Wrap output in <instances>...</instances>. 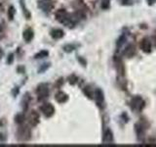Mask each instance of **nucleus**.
<instances>
[{
	"label": "nucleus",
	"mask_w": 156,
	"mask_h": 147,
	"mask_svg": "<svg viewBox=\"0 0 156 147\" xmlns=\"http://www.w3.org/2000/svg\"><path fill=\"white\" fill-rule=\"evenodd\" d=\"M130 105H131L132 110L136 111V112H140V111L144 110V108L145 106V102L140 96L136 95V96H134L133 98H132V100L130 102Z\"/></svg>",
	"instance_id": "1"
},
{
	"label": "nucleus",
	"mask_w": 156,
	"mask_h": 147,
	"mask_svg": "<svg viewBox=\"0 0 156 147\" xmlns=\"http://www.w3.org/2000/svg\"><path fill=\"white\" fill-rule=\"evenodd\" d=\"M40 109L44 114V116L47 118L53 116L54 112H55V108H54V106L52 104H50V103H45V104H43Z\"/></svg>",
	"instance_id": "2"
},
{
	"label": "nucleus",
	"mask_w": 156,
	"mask_h": 147,
	"mask_svg": "<svg viewBox=\"0 0 156 147\" xmlns=\"http://www.w3.org/2000/svg\"><path fill=\"white\" fill-rule=\"evenodd\" d=\"M36 93L38 95L39 99H44V98L48 97L49 95V88L46 85H40L36 89Z\"/></svg>",
	"instance_id": "3"
},
{
	"label": "nucleus",
	"mask_w": 156,
	"mask_h": 147,
	"mask_svg": "<svg viewBox=\"0 0 156 147\" xmlns=\"http://www.w3.org/2000/svg\"><path fill=\"white\" fill-rule=\"evenodd\" d=\"M140 49L143 50L144 53H150L151 52V47H152V44H151L150 39L147 37H144L143 40L140 41Z\"/></svg>",
	"instance_id": "4"
},
{
	"label": "nucleus",
	"mask_w": 156,
	"mask_h": 147,
	"mask_svg": "<svg viewBox=\"0 0 156 147\" xmlns=\"http://www.w3.org/2000/svg\"><path fill=\"white\" fill-rule=\"evenodd\" d=\"M135 130H136V134L138 135V138L139 139H141L144 136V134H145V127L143 124H136L135 125Z\"/></svg>",
	"instance_id": "5"
},
{
	"label": "nucleus",
	"mask_w": 156,
	"mask_h": 147,
	"mask_svg": "<svg viewBox=\"0 0 156 147\" xmlns=\"http://www.w3.org/2000/svg\"><path fill=\"white\" fill-rule=\"evenodd\" d=\"M39 7L44 11H50L53 7L52 0H41V1H39Z\"/></svg>",
	"instance_id": "6"
},
{
	"label": "nucleus",
	"mask_w": 156,
	"mask_h": 147,
	"mask_svg": "<svg viewBox=\"0 0 156 147\" xmlns=\"http://www.w3.org/2000/svg\"><path fill=\"white\" fill-rule=\"evenodd\" d=\"M95 97H96V100H97V103L98 105H102V103L105 101V95H104V92H102L101 89H97L95 91Z\"/></svg>",
	"instance_id": "7"
},
{
	"label": "nucleus",
	"mask_w": 156,
	"mask_h": 147,
	"mask_svg": "<svg viewBox=\"0 0 156 147\" xmlns=\"http://www.w3.org/2000/svg\"><path fill=\"white\" fill-rule=\"evenodd\" d=\"M113 142V134L110 130H106L104 135V143L105 144H110Z\"/></svg>",
	"instance_id": "8"
},
{
	"label": "nucleus",
	"mask_w": 156,
	"mask_h": 147,
	"mask_svg": "<svg viewBox=\"0 0 156 147\" xmlns=\"http://www.w3.org/2000/svg\"><path fill=\"white\" fill-rule=\"evenodd\" d=\"M135 54H136V48H135V46L133 45V44H130V45H128L124 50V55L126 57H128V58L133 57Z\"/></svg>",
	"instance_id": "9"
},
{
	"label": "nucleus",
	"mask_w": 156,
	"mask_h": 147,
	"mask_svg": "<svg viewBox=\"0 0 156 147\" xmlns=\"http://www.w3.org/2000/svg\"><path fill=\"white\" fill-rule=\"evenodd\" d=\"M38 120H39V116L36 112L32 111L30 114L28 116V122L30 123L32 126H36L37 123H38Z\"/></svg>",
	"instance_id": "10"
},
{
	"label": "nucleus",
	"mask_w": 156,
	"mask_h": 147,
	"mask_svg": "<svg viewBox=\"0 0 156 147\" xmlns=\"http://www.w3.org/2000/svg\"><path fill=\"white\" fill-rule=\"evenodd\" d=\"M33 36H34L33 31H32V29H30V28L27 29V31L23 32V38H24V40L27 41V42H29L30 40H32Z\"/></svg>",
	"instance_id": "11"
},
{
	"label": "nucleus",
	"mask_w": 156,
	"mask_h": 147,
	"mask_svg": "<svg viewBox=\"0 0 156 147\" xmlns=\"http://www.w3.org/2000/svg\"><path fill=\"white\" fill-rule=\"evenodd\" d=\"M63 31H62V29L60 28H57V29H54V31H52L51 32V36L53 38H55V39H60L63 36Z\"/></svg>",
	"instance_id": "12"
},
{
	"label": "nucleus",
	"mask_w": 156,
	"mask_h": 147,
	"mask_svg": "<svg viewBox=\"0 0 156 147\" xmlns=\"http://www.w3.org/2000/svg\"><path fill=\"white\" fill-rule=\"evenodd\" d=\"M56 100L60 103H65L67 100V95L66 94V93H63L62 91H60L58 93H57Z\"/></svg>",
	"instance_id": "13"
},
{
	"label": "nucleus",
	"mask_w": 156,
	"mask_h": 147,
	"mask_svg": "<svg viewBox=\"0 0 156 147\" xmlns=\"http://www.w3.org/2000/svg\"><path fill=\"white\" fill-rule=\"evenodd\" d=\"M83 92H84V94L88 97V98H90V99H92L93 96H94V94H93V92H92V89H91V87L90 86H86L84 89H83Z\"/></svg>",
	"instance_id": "14"
},
{
	"label": "nucleus",
	"mask_w": 156,
	"mask_h": 147,
	"mask_svg": "<svg viewBox=\"0 0 156 147\" xmlns=\"http://www.w3.org/2000/svg\"><path fill=\"white\" fill-rule=\"evenodd\" d=\"M125 41H126V36L123 34V36H120V38L118 39V41H117V46H118V47H121V46L125 43Z\"/></svg>",
	"instance_id": "15"
},
{
	"label": "nucleus",
	"mask_w": 156,
	"mask_h": 147,
	"mask_svg": "<svg viewBox=\"0 0 156 147\" xmlns=\"http://www.w3.org/2000/svg\"><path fill=\"white\" fill-rule=\"evenodd\" d=\"M48 51H40L39 53H37L35 55V58H42V57H45V56H48Z\"/></svg>",
	"instance_id": "16"
},
{
	"label": "nucleus",
	"mask_w": 156,
	"mask_h": 147,
	"mask_svg": "<svg viewBox=\"0 0 156 147\" xmlns=\"http://www.w3.org/2000/svg\"><path fill=\"white\" fill-rule=\"evenodd\" d=\"M15 120H16V122L18 123V124H21V123H23V122L24 117H23V115L19 114L16 118H15Z\"/></svg>",
	"instance_id": "17"
},
{
	"label": "nucleus",
	"mask_w": 156,
	"mask_h": 147,
	"mask_svg": "<svg viewBox=\"0 0 156 147\" xmlns=\"http://www.w3.org/2000/svg\"><path fill=\"white\" fill-rule=\"evenodd\" d=\"M119 2L122 5H126V6H128V5L133 4V0H119Z\"/></svg>",
	"instance_id": "18"
},
{
	"label": "nucleus",
	"mask_w": 156,
	"mask_h": 147,
	"mask_svg": "<svg viewBox=\"0 0 156 147\" xmlns=\"http://www.w3.org/2000/svg\"><path fill=\"white\" fill-rule=\"evenodd\" d=\"M14 7H10L9 8V13H8V17H9V19L10 20H12L13 19V17H14V13H15V11H14Z\"/></svg>",
	"instance_id": "19"
},
{
	"label": "nucleus",
	"mask_w": 156,
	"mask_h": 147,
	"mask_svg": "<svg viewBox=\"0 0 156 147\" xmlns=\"http://www.w3.org/2000/svg\"><path fill=\"white\" fill-rule=\"evenodd\" d=\"M73 49H75V46H74V45H67V46H66V47H65V50H66V51H67V52L72 51Z\"/></svg>",
	"instance_id": "20"
},
{
	"label": "nucleus",
	"mask_w": 156,
	"mask_h": 147,
	"mask_svg": "<svg viewBox=\"0 0 156 147\" xmlns=\"http://www.w3.org/2000/svg\"><path fill=\"white\" fill-rule=\"evenodd\" d=\"M146 1H147L148 5H153L154 3H156V0H146Z\"/></svg>",
	"instance_id": "21"
},
{
	"label": "nucleus",
	"mask_w": 156,
	"mask_h": 147,
	"mask_svg": "<svg viewBox=\"0 0 156 147\" xmlns=\"http://www.w3.org/2000/svg\"><path fill=\"white\" fill-rule=\"evenodd\" d=\"M2 55H3V53H2V51H1V50H0V59H1Z\"/></svg>",
	"instance_id": "22"
},
{
	"label": "nucleus",
	"mask_w": 156,
	"mask_h": 147,
	"mask_svg": "<svg viewBox=\"0 0 156 147\" xmlns=\"http://www.w3.org/2000/svg\"><path fill=\"white\" fill-rule=\"evenodd\" d=\"M1 29H2V28H1V27H0V32H1Z\"/></svg>",
	"instance_id": "23"
},
{
	"label": "nucleus",
	"mask_w": 156,
	"mask_h": 147,
	"mask_svg": "<svg viewBox=\"0 0 156 147\" xmlns=\"http://www.w3.org/2000/svg\"><path fill=\"white\" fill-rule=\"evenodd\" d=\"M155 46H156V41H155Z\"/></svg>",
	"instance_id": "24"
}]
</instances>
